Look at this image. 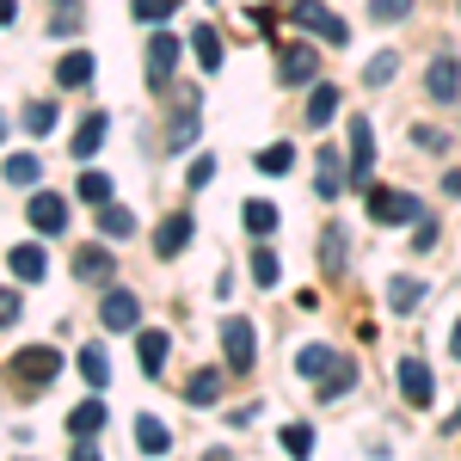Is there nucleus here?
Here are the masks:
<instances>
[{
	"instance_id": "nucleus-1",
	"label": "nucleus",
	"mask_w": 461,
	"mask_h": 461,
	"mask_svg": "<svg viewBox=\"0 0 461 461\" xmlns=\"http://www.w3.org/2000/svg\"><path fill=\"white\" fill-rule=\"evenodd\" d=\"M6 375H13L19 388H43V382L62 375V351H56V345H25V351L6 363Z\"/></svg>"
},
{
	"instance_id": "nucleus-2",
	"label": "nucleus",
	"mask_w": 461,
	"mask_h": 461,
	"mask_svg": "<svg viewBox=\"0 0 461 461\" xmlns=\"http://www.w3.org/2000/svg\"><path fill=\"white\" fill-rule=\"evenodd\" d=\"M221 351H228V369H234V375H252V363H258V332H252L247 314L221 320Z\"/></svg>"
},
{
	"instance_id": "nucleus-3",
	"label": "nucleus",
	"mask_w": 461,
	"mask_h": 461,
	"mask_svg": "<svg viewBox=\"0 0 461 461\" xmlns=\"http://www.w3.org/2000/svg\"><path fill=\"white\" fill-rule=\"evenodd\" d=\"M369 221H382V228H419L425 221V203L419 197H406V191H369Z\"/></svg>"
},
{
	"instance_id": "nucleus-4",
	"label": "nucleus",
	"mask_w": 461,
	"mask_h": 461,
	"mask_svg": "<svg viewBox=\"0 0 461 461\" xmlns=\"http://www.w3.org/2000/svg\"><path fill=\"white\" fill-rule=\"evenodd\" d=\"M289 19L302 25V32H314V37H326V43H351V25L339 19V13H326L320 0H289Z\"/></svg>"
},
{
	"instance_id": "nucleus-5",
	"label": "nucleus",
	"mask_w": 461,
	"mask_h": 461,
	"mask_svg": "<svg viewBox=\"0 0 461 461\" xmlns=\"http://www.w3.org/2000/svg\"><path fill=\"white\" fill-rule=\"evenodd\" d=\"M25 215H32L37 234H62V228H68V197H56V191H37L32 203H25Z\"/></svg>"
},
{
	"instance_id": "nucleus-6",
	"label": "nucleus",
	"mask_w": 461,
	"mask_h": 461,
	"mask_svg": "<svg viewBox=\"0 0 461 461\" xmlns=\"http://www.w3.org/2000/svg\"><path fill=\"white\" fill-rule=\"evenodd\" d=\"M375 173V136H369V117H351V185H369Z\"/></svg>"
},
{
	"instance_id": "nucleus-7",
	"label": "nucleus",
	"mask_w": 461,
	"mask_h": 461,
	"mask_svg": "<svg viewBox=\"0 0 461 461\" xmlns=\"http://www.w3.org/2000/svg\"><path fill=\"white\" fill-rule=\"evenodd\" d=\"M99 320H105V332H130V326L142 320V302H136L130 289H111L105 302H99Z\"/></svg>"
},
{
	"instance_id": "nucleus-8",
	"label": "nucleus",
	"mask_w": 461,
	"mask_h": 461,
	"mask_svg": "<svg viewBox=\"0 0 461 461\" xmlns=\"http://www.w3.org/2000/svg\"><path fill=\"white\" fill-rule=\"evenodd\" d=\"M425 93L437 99V105H449V99L461 93V62L456 56H437V62L425 68Z\"/></svg>"
},
{
	"instance_id": "nucleus-9",
	"label": "nucleus",
	"mask_w": 461,
	"mask_h": 461,
	"mask_svg": "<svg viewBox=\"0 0 461 461\" xmlns=\"http://www.w3.org/2000/svg\"><path fill=\"white\" fill-rule=\"evenodd\" d=\"M393 382H400V393H406V406H430V369L419 363V357H400Z\"/></svg>"
},
{
	"instance_id": "nucleus-10",
	"label": "nucleus",
	"mask_w": 461,
	"mask_h": 461,
	"mask_svg": "<svg viewBox=\"0 0 461 461\" xmlns=\"http://www.w3.org/2000/svg\"><path fill=\"white\" fill-rule=\"evenodd\" d=\"M178 50H185L178 37L154 32V43H148V80H154V86H167V80H173V68H178Z\"/></svg>"
},
{
	"instance_id": "nucleus-11",
	"label": "nucleus",
	"mask_w": 461,
	"mask_h": 461,
	"mask_svg": "<svg viewBox=\"0 0 461 461\" xmlns=\"http://www.w3.org/2000/svg\"><path fill=\"white\" fill-rule=\"evenodd\" d=\"M185 247H191V215L173 210L167 221H160V228H154V252H160V258H178Z\"/></svg>"
},
{
	"instance_id": "nucleus-12",
	"label": "nucleus",
	"mask_w": 461,
	"mask_h": 461,
	"mask_svg": "<svg viewBox=\"0 0 461 461\" xmlns=\"http://www.w3.org/2000/svg\"><path fill=\"white\" fill-rule=\"evenodd\" d=\"M277 74H284V86H308V80L320 74V56L308 50V43H289L284 62H277Z\"/></svg>"
},
{
	"instance_id": "nucleus-13",
	"label": "nucleus",
	"mask_w": 461,
	"mask_h": 461,
	"mask_svg": "<svg viewBox=\"0 0 461 461\" xmlns=\"http://www.w3.org/2000/svg\"><path fill=\"white\" fill-rule=\"evenodd\" d=\"M339 363H345V357L332 351V345H302V351H295V375H308V382H326Z\"/></svg>"
},
{
	"instance_id": "nucleus-14",
	"label": "nucleus",
	"mask_w": 461,
	"mask_h": 461,
	"mask_svg": "<svg viewBox=\"0 0 461 461\" xmlns=\"http://www.w3.org/2000/svg\"><path fill=\"white\" fill-rule=\"evenodd\" d=\"M136 449H142V456H167V449H173V430L160 425L154 412H142V419H136Z\"/></svg>"
},
{
	"instance_id": "nucleus-15",
	"label": "nucleus",
	"mask_w": 461,
	"mask_h": 461,
	"mask_svg": "<svg viewBox=\"0 0 461 461\" xmlns=\"http://www.w3.org/2000/svg\"><path fill=\"white\" fill-rule=\"evenodd\" d=\"M105 111H93V117H80V130H74V160H93L99 154V142H105Z\"/></svg>"
},
{
	"instance_id": "nucleus-16",
	"label": "nucleus",
	"mask_w": 461,
	"mask_h": 461,
	"mask_svg": "<svg viewBox=\"0 0 461 461\" xmlns=\"http://www.w3.org/2000/svg\"><path fill=\"white\" fill-rule=\"evenodd\" d=\"M74 277H80V284H105L111 277V252L105 247H80L74 252Z\"/></svg>"
},
{
	"instance_id": "nucleus-17",
	"label": "nucleus",
	"mask_w": 461,
	"mask_h": 461,
	"mask_svg": "<svg viewBox=\"0 0 461 461\" xmlns=\"http://www.w3.org/2000/svg\"><path fill=\"white\" fill-rule=\"evenodd\" d=\"M68 430L80 437V443H86V437H99V430H105V400H80V406L68 412Z\"/></svg>"
},
{
	"instance_id": "nucleus-18",
	"label": "nucleus",
	"mask_w": 461,
	"mask_h": 461,
	"mask_svg": "<svg viewBox=\"0 0 461 461\" xmlns=\"http://www.w3.org/2000/svg\"><path fill=\"white\" fill-rule=\"evenodd\" d=\"M339 99H345L339 86H314V93H308V130H326V123L339 117Z\"/></svg>"
},
{
	"instance_id": "nucleus-19",
	"label": "nucleus",
	"mask_w": 461,
	"mask_h": 461,
	"mask_svg": "<svg viewBox=\"0 0 461 461\" xmlns=\"http://www.w3.org/2000/svg\"><path fill=\"white\" fill-rule=\"evenodd\" d=\"M136 357H142L148 375H160V369H167V357H173V339H167V332H142V339H136Z\"/></svg>"
},
{
	"instance_id": "nucleus-20",
	"label": "nucleus",
	"mask_w": 461,
	"mask_h": 461,
	"mask_svg": "<svg viewBox=\"0 0 461 461\" xmlns=\"http://www.w3.org/2000/svg\"><path fill=\"white\" fill-rule=\"evenodd\" d=\"M191 56L203 62V74H215L221 68V32H215V25H197V32H191Z\"/></svg>"
},
{
	"instance_id": "nucleus-21",
	"label": "nucleus",
	"mask_w": 461,
	"mask_h": 461,
	"mask_svg": "<svg viewBox=\"0 0 461 461\" xmlns=\"http://www.w3.org/2000/svg\"><path fill=\"white\" fill-rule=\"evenodd\" d=\"M320 265H326V277H345V228L339 221L320 234Z\"/></svg>"
},
{
	"instance_id": "nucleus-22",
	"label": "nucleus",
	"mask_w": 461,
	"mask_h": 461,
	"mask_svg": "<svg viewBox=\"0 0 461 461\" xmlns=\"http://www.w3.org/2000/svg\"><path fill=\"white\" fill-rule=\"evenodd\" d=\"M185 400H191V406H215V400H221V369H197V375L185 382Z\"/></svg>"
},
{
	"instance_id": "nucleus-23",
	"label": "nucleus",
	"mask_w": 461,
	"mask_h": 461,
	"mask_svg": "<svg viewBox=\"0 0 461 461\" xmlns=\"http://www.w3.org/2000/svg\"><path fill=\"white\" fill-rule=\"evenodd\" d=\"M419 302H425V284H419V277H393L388 284V308L393 314H412Z\"/></svg>"
},
{
	"instance_id": "nucleus-24",
	"label": "nucleus",
	"mask_w": 461,
	"mask_h": 461,
	"mask_svg": "<svg viewBox=\"0 0 461 461\" xmlns=\"http://www.w3.org/2000/svg\"><path fill=\"white\" fill-rule=\"evenodd\" d=\"M43 271H50L43 247H13V277H19V284H37Z\"/></svg>"
},
{
	"instance_id": "nucleus-25",
	"label": "nucleus",
	"mask_w": 461,
	"mask_h": 461,
	"mask_svg": "<svg viewBox=\"0 0 461 461\" xmlns=\"http://www.w3.org/2000/svg\"><path fill=\"white\" fill-rule=\"evenodd\" d=\"M56 80H62V86H86V80H93V56H86V50H68V56L56 62Z\"/></svg>"
},
{
	"instance_id": "nucleus-26",
	"label": "nucleus",
	"mask_w": 461,
	"mask_h": 461,
	"mask_svg": "<svg viewBox=\"0 0 461 461\" xmlns=\"http://www.w3.org/2000/svg\"><path fill=\"white\" fill-rule=\"evenodd\" d=\"M99 228H105L111 240H130L136 234V215L123 210V203H99Z\"/></svg>"
},
{
	"instance_id": "nucleus-27",
	"label": "nucleus",
	"mask_w": 461,
	"mask_h": 461,
	"mask_svg": "<svg viewBox=\"0 0 461 461\" xmlns=\"http://www.w3.org/2000/svg\"><path fill=\"white\" fill-rule=\"evenodd\" d=\"M339 185H345V178H339V148H320V173H314V191H320V197H339Z\"/></svg>"
},
{
	"instance_id": "nucleus-28",
	"label": "nucleus",
	"mask_w": 461,
	"mask_h": 461,
	"mask_svg": "<svg viewBox=\"0 0 461 461\" xmlns=\"http://www.w3.org/2000/svg\"><path fill=\"white\" fill-rule=\"evenodd\" d=\"M80 19H86V13H80V0H50V32L74 37V32H80Z\"/></svg>"
},
{
	"instance_id": "nucleus-29",
	"label": "nucleus",
	"mask_w": 461,
	"mask_h": 461,
	"mask_svg": "<svg viewBox=\"0 0 461 461\" xmlns=\"http://www.w3.org/2000/svg\"><path fill=\"white\" fill-rule=\"evenodd\" d=\"M80 375H86V388H105L111 382V357L99 351V345H86V351H80Z\"/></svg>"
},
{
	"instance_id": "nucleus-30",
	"label": "nucleus",
	"mask_w": 461,
	"mask_h": 461,
	"mask_svg": "<svg viewBox=\"0 0 461 461\" xmlns=\"http://www.w3.org/2000/svg\"><path fill=\"white\" fill-rule=\"evenodd\" d=\"M277 443H284V456L308 461V456H314V425H284V437H277Z\"/></svg>"
},
{
	"instance_id": "nucleus-31",
	"label": "nucleus",
	"mask_w": 461,
	"mask_h": 461,
	"mask_svg": "<svg viewBox=\"0 0 461 461\" xmlns=\"http://www.w3.org/2000/svg\"><path fill=\"white\" fill-rule=\"evenodd\" d=\"M345 388H357V363H351V357H345V363L320 382V400H345Z\"/></svg>"
},
{
	"instance_id": "nucleus-32",
	"label": "nucleus",
	"mask_w": 461,
	"mask_h": 461,
	"mask_svg": "<svg viewBox=\"0 0 461 461\" xmlns=\"http://www.w3.org/2000/svg\"><path fill=\"white\" fill-rule=\"evenodd\" d=\"M289 167H295V148L289 142H271L265 154H258V173H271V178H284Z\"/></svg>"
},
{
	"instance_id": "nucleus-33",
	"label": "nucleus",
	"mask_w": 461,
	"mask_h": 461,
	"mask_svg": "<svg viewBox=\"0 0 461 461\" xmlns=\"http://www.w3.org/2000/svg\"><path fill=\"white\" fill-rule=\"evenodd\" d=\"M37 173H43V167H37V154H13V160L0 167L6 185H37Z\"/></svg>"
},
{
	"instance_id": "nucleus-34",
	"label": "nucleus",
	"mask_w": 461,
	"mask_h": 461,
	"mask_svg": "<svg viewBox=\"0 0 461 461\" xmlns=\"http://www.w3.org/2000/svg\"><path fill=\"white\" fill-rule=\"evenodd\" d=\"M240 221H247L252 234H271V228H277V210H271V203H265V197H252L247 210H240Z\"/></svg>"
},
{
	"instance_id": "nucleus-35",
	"label": "nucleus",
	"mask_w": 461,
	"mask_h": 461,
	"mask_svg": "<svg viewBox=\"0 0 461 461\" xmlns=\"http://www.w3.org/2000/svg\"><path fill=\"white\" fill-rule=\"evenodd\" d=\"M393 74H400V56H393V50H382V56H369V68H363V80H369V86H388Z\"/></svg>"
},
{
	"instance_id": "nucleus-36",
	"label": "nucleus",
	"mask_w": 461,
	"mask_h": 461,
	"mask_svg": "<svg viewBox=\"0 0 461 461\" xmlns=\"http://www.w3.org/2000/svg\"><path fill=\"white\" fill-rule=\"evenodd\" d=\"M25 130H32V136H50V130H56V105H43V99L25 105Z\"/></svg>"
},
{
	"instance_id": "nucleus-37",
	"label": "nucleus",
	"mask_w": 461,
	"mask_h": 461,
	"mask_svg": "<svg viewBox=\"0 0 461 461\" xmlns=\"http://www.w3.org/2000/svg\"><path fill=\"white\" fill-rule=\"evenodd\" d=\"M80 197H86V203H111V178L105 173H80Z\"/></svg>"
},
{
	"instance_id": "nucleus-38",
	"label": "nucleus",
	"mask_w": 461,
	"mask_h": 461,
	"mask_svg": "<svg viewBox=\"0 0 461 461\" xmlns=\"http://www.w3.org/2000/svg\"><path fill=\"white\" fill-rule=\"evenodd\" d=\"M173 6L178 0H136V19L142 25H160V19H173Z\"/></svg>"
},
{
	"instance_id": "nucleus-39",
	"label": "nucleus",
	"mask_w": 461,
	"mask_h": 461,
	"mask_svg": "<svg viewBox=\"0 0 461 461\" xmlns=\"http://www.w3.org/2000/svg\"><path fill=\"white\" fill-rule=\"evenodd\" d=\"M252 277H258V284H265V289L277 284V252H265V247L252 252Z\"/></svg>"
},
{
	"instance_id": "nucleus-40",
	"label": "nucleus",
	"mask_w": 461,
	"mask_h": 461,
	"mask_svg": "<svg viewBox=\"0 0 461 461\" xmlns=\"http://www.w3.org/2000/svg\"><path fill=\"white\" fill-rule=\"evenodd\" d=\"M406 13H412V0H369V19H382V25L388 19H406Z\"/></svg>"
},
{
	"instance_id": "nucleus-41",
	"label": "nucleus",
	"mask_w": 461,
	"mask_h": 461,
	"mask_svg": "<svg viewBox=\"0 0 461 461\" xmlns=\"http://www.w3.org/2000/svg\"><path fill=\"white\" fill-rule=\"evenodd\" d=\"M412 247H419V252H430V247H437V221H430V215L419 221V228H412Z\"/></svg>"
},
{
	"instance_id": "nucleus-42",
	"label": "nucleus",
	"mask_w": 461,
	"mask_h": 461,
	"mask_svg": "<svg viewBox=\"0 0 461 461\" xmlns=\"http://www.w3.org/2000/svg\"><path fill=\"white\" fill-rule=\"evenodd\" d=\"M412 142L430 148V154H437V148H449V142H443V130H430V123H419V130H412Z\"/></svg>"
},
{
	"instance_id": "nucleus-43",
	"label": "nucleus",
	"mask_w": 461,
	"mask_h": 461,
	"mask_svg": "<svg viewBox=\"0 0 461 461\" xmlns=\"http://www.w3.org/2000/svg\"><path fill=\"white\" fill-rule=\"evenodd\" d=\"M210 178H215V160H210V154H203V160H191V185H197V191H203Z\"/></svg>"
},
{
	"instance_id": "nucleus-44",
	"label": "nucleus",
	"mask_w": 461,
	"mask_h": 461,
	"mask_svg": "<svg viewBox=\"0 0 461 461\" xmlns=\"http://www.w3.org/2000/svg\"><path fill=\"white\" fill-rule=\"evenodd\" d=\"M13 320H19V295H6V289H0V326H13Z\"/></svg>"
},
{
	"instance_id": "nucleus-45",
	"label": "nucleus",
	"mask_w": 461,
	"mask_h": 461,
	"mask_svg": "<svg viewBox=\"0 0 461 461\" xmlns=\"http://www.w3.org/2000/svg\"><path fill=\"white\" fill-rule=\"evenodd\" d=\"M19 19V0H0V25H13Z\"/></svg>"
},
{
	"instance_id": "nucleus-46",
	"label": "nucleus",
	"mask_w": 461,
	"mask_h": 461,
	"mask_svg": "<svg viewBox=\"0 0 461 461\" xmlns=\"http://www.w3.org/2000/svg\"><path fill=\"white\" fill-rule=\"evenodd\" d=\"M68 461H99V449H93V443H80V449H74Z\"/></svg>"
},
{
	"instance_id": "nucleus-47",
	"label": "nucleus",
	"mask_w": 461,
	"mask_h": 461,
	"mask_svg": "<svg viewBox=\"0 0 461 461\" xmlns=\"http://www.w3.org/2000/svg\"><path fill=\"white\" fill-rule=\"evenodd\" d=\"M443 191H449V197H461V173H449V178H443Z\"/></svg>"
},
{
	"instance_id": "nucleus-48",
	"label": "nucleus",
	"mask_w": 461,
	"mask_h": 461,
	"mask_svg": "<svg viewBox=\"0 0 461 461\" xmlns=\"http://www.w3.org/2000/svg\"><path fill=\"white\" fill-rule=\"evenodd\" d=\"M443 430H461V406H456V412H449V419H443Z\"/></svg>"
},
{
	"instance_id": "nucleus-49",
	"label": "nucleus",
	"mask_w": 461,
	"mask_h": 461,
	"mask_svg": "<svg viewBox=\"0 0 461 461\" xmlns=\"http://www.w3.org/2000/svg\"><path fill=\"white\" fill-rule=\"evenodd\" d=\"M203 461H234V456H228V449H210V456H203Z\"/></svg>"
},
{
	"instance_id": "nucleus-50",
	"label": "nucleus",
	"mask_w": 461,
	"mask_h": 461,
	"mask_svg": "<svg viewBox=\"0 0 461 461\" xmlns=\"http://www.w3.org/2000/svg\"><path fill=\"white\" fill-rule=\"evenodd\" d=\"M449 357H461V320H456V345H449Z\"/></svg>"
},
{
	"instance_id": "nucleus-51",
	"label": "nucleus",
	"mask_w": 461,
	"mask_h": 461,
	"mask_svg": "<svg viewBox=\"0 0 461 461\" xmlns=\"http://www.w3.org/2000/svg\"><path fill=\"white\" fill-rule=\"evenodd\" d=\"M0 136H6V123H0Z\"/></svg>"
}]
</instances>
